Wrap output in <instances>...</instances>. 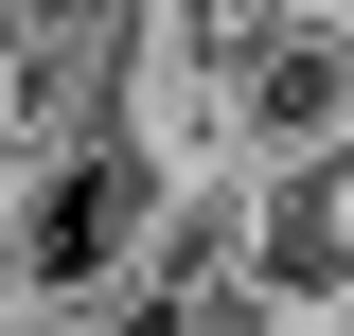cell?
Listing matches in <instances>:
<instances>
[{"mask_svg":"<svg viewBox=\"0 0 354 336\" xmlns=\"http://www.w3.org/2000/svg\"><path fill=\"white\" fill-rule=\"evenodd\" d=\"M160 212H177V160H160L142 124H88V142H53V160L0 195V301H18V319H88L106 283H142Z\"/></svg>","mask_w":354,"mask_h":336,"instance_id":"cell-1","label":"cell"},{"mask_svg":"<svg viewBox=\"0 0 354 336\" xmlns=\"http://www.w3.org/2000/svg\"><path fill=\"white\" fill-rule=\"evenodd\" d=\"M53 336H230L213 301H177V283H106L88 319H53Z\"/></svg>","mask_w":354,"mask_h":336,"instance_id":"cell-3","label":"cell"},{"mask_svg":"<svg viewBox=\"0 0 354 336\" xmlns=\"http://www.w3.org/2000/svg\"><path fill=\"white\" fill-rule=\"evenodd\" d=\"M354 160V0H283L266 53L230 71V177H301Z\"/></svg>","mask_w":354,"mask_h":336,"instance_id":"cell-2","label":"cell"},{"mask_svg":"<svg viewBox=\"0 0 354 336\" xmlns=\"http://www.w3.org/2000/svg\"><path fill=\"white\" fill-rule=\"evenodd\" d=\"M0 336H53V319H0Z\"/></svg>","mask_w":354,"mask_h":336,"instance_id":"cell-4","label":"cell"}]
</instances>
